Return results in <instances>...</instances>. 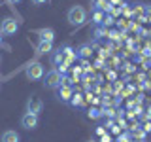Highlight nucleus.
I'll return each instance as SVG.
<instances>
[{"label": "nucleus", "mask_w": 151, "mask_h": 142, "mask_svg": "<svg viewBox=\"0 0 151 142\" xmlns=\"http://www.w3.org/2000/svg\"><path fill=\"white\" fill-rule=\"evenodd\" d=\"M104 17H106V15H104V12H100V9H94L91 19H93L94 25H102V23H104Z\"/></svg>", "instance_id": "nucleus-13"}, {"label": "nucleus", "mask_w": 151, "mask_h": 142, "mask_svg": "<svg viewBox=\"0 0 151 142\" xmlns=\"http://www.w3.org/2000/svg\"><path fill=\"white\" fill-rule=\"evenodd\" d=\"M102 2H106V0H91L93 6H98V4H102Z\"/></svg>", "instance_id": "nucleus-24"}, {"label": "nucleus", "mask_w": 151, "mask_h": 142, "mask_svg": "<svg viewBox=\"0 0 151 142\" xmlns=\"http://www.w3.org/2000/svg\"><path fill=\"white\" fill-rule=\"evenodd\" d=\"M72 106H83V97L81 95H78V93H74V97H72Z\"/></svg>", "instance_id": "nucleus-16"}, {"label": "nucleus", "mask_w": 151, "mask_h": 142, "mask_svg": "<svg viewBox=\"0 0 151 142\" xmlns=\"http://www.w3.org/2000/svg\"><path fill=\"white\" fill-rule=\"evenodd\" d=\"M38 36H40V42H51V44H53L55 30L53 28H40V30H38Z\"/></svg>", "instance_id": "nucleus-9"}, {"label": "nucleus", "mask_w": 151, "mask_h": 142, "mask_svg": "<svg viewBox=\"0 0 151 142\" xmlns=\"http://www.w3.org/2000/svg\"><path fill=\"white\" fill-rule=\"evenodd\" d=\"M6 2L9 4V6H15V4H19V2H21V0H6Z\"/></svg>", "instance_id": "nucleus-23"}, {"label": "nucleus", "mask_w": 151, "mask_h": 142, "mask_svg": "<svg viewBox=\"0 0 151 142\" xmlns=\"http://www.w3.org/2000/svg\"><path fill=\"white\" fill-rule=\"evenodd\" d=\"M63 80H64V76L59 72L57 68H53V70H49V72L45 74V82H44V85L47 89H59L60 85H63Z\"/></svg>", "instance_id": "nucleus-2"}, {"label": "nucleus", "mask_w": 151, "mask_h": 142, "mask_svg": "<svg viewBox=\"0 0 151 142\" xmlns=\"http://www.w3.org/2000/svg\"><path fill=\"white\" fill-rule=\"evenodd\" d=\"M144 17L151 21V6H145V15H144Z\"/></svg>", "instance_id": "nucleus-18"}, {"label": "nucleus", "mask_w": 151, "mask_h": 142, "mask_svg": "<svg viewBox=\"0 0 151 142\" xmlns=\"http://www.w3.org/2000/svg\"><path fill=\"white\" fill-rule=\"evenodd\" d=\"M123 2H125V0H110L111 6H119V4H123Z\"/></svg>", "instance_id": "nucleus-19"}, {"label": "nucleus", "mask_w": 151, "mask_h": 142, "mask_svg": "<svg viewBox=\"0 0 151 142\" xmlns=\"http://www.w3.org/2000/svg\"><path fill=\"white\" fill-rule=\"evenodd\" d=\"M19 30V23L15 21L13 17H6V19H2V25H0V32L2 34H15V32Z\"/></svg>", "instance_id": "nucleus-4"}, {"label": "nucleus", "mask_w": 151, "mask_h": 142, "mask_svg": "<svg viewBox=\"0 0 151 142\" xmlns=\"http://www.w3.org/2000/svg\"><path fill=\"white\" fill-rule=\"evenodd\" d=\"M38 123H40V120H38L36 114H30V112L23 114V117H21V125L25 127V129L32 131V129H36V127H38Z\"/></svg>", "instance_id": "nucleus-6"}, {"label": "nucleus", "mask_w": 151, "mask_h": 142, "mask_svg": "<svg viewBox=\"0 0 151 142\" xmlns=\"http://www.w3.org/2000/svg\"><path fill=\"white\" fill-rule=\"evenodd\" d=\"M79 74H83V68H79V66L74 68V76H79Z\"/></svg>", "instance_id": "nucleus-20"}, {"label": "nucleus", "mask_w": 151, "mask_h": 142, "mask_svg": "<svg viewBox=\"0 0 151 142\" xmlns=\"http://www.w3.org/2000/svg\"><path fill=\"white\" fill-rule=\"evenodd\" d=\"M51 63H53L55 66H60V64L64 63V61H63V53H60V49H57L55 53H53V57H51Z\"/></svg>", "instance_id": "nucleus-14"}, {"label": "nucleus", "mask_w": 151, "mask_h": 142, "mask_svg": "<svg viewBox=\"0 0 151 142\" xmlns=\"http://www.w3.org/2000/svg\"><path fill=\"white\" fill-rule=\"evenodd\" d=\"M0 34H2V32H0ZM0 47H6V49H9L8 46H4V42H2V36H0Z\"/></svg>", "instance_id": "nucleus-26"}, {"label": "nucleus", "mask_w": 151, "mask_h": 142, "mask_svg": "<svg viewBox=\"0 0 151 142\" xmlns=\"http://www.w3.org/2000/svg\"><path fill=\"white\" fill-rule=\"evenodd\" d=\"M144 131H145V133H149V131H151V121H147V123L144 125Z\"/></svg>", "instance_id": "nucleus-21"}, {"label": "nucleus", "mask_w": 151, "mask_h": 142, "mask_svg": "<svg viewBox=\"0 0 151 142\" xmlns=\"http://www.w3.org/2000/svg\"><path fill=\"white\" fill-rule=\"evenodd\" d=\"M100 116H102V112H100V110H96V108L89 110V117H93V120H98Z\"/></svg>", "instance_id": "nucleus-17"}, {"label": "nucleus", "mask_w": 151, "mask_h": 142, "mask_svg": "<svg viewBox=\"0 0 151 142\" xmlns=\"http://www.w3.org/2000/svg\"><path fill=\"white\" fill-rule=\"evenodd\" d=\"M100 142H110V136H108V135H102V138H100Z\"/></svg>", "instance_id": "nucleus-25"}, {"label": "nucleus", "mask_w": 151, "mask_h": 142, "mask_svg": "<svg viewBox=\"0 0 151 142\" xmlns=\"http://www.w3.org/2000/svg\"><path fill=\"white\" fill-rule=\"evenodd\" d=\"M42 110H44V102H42V99L38 97V95H32V97L27 101V112L40 116V112H42Z\"/></svg>", "instance_id": "nucleus-5"}, {"label": "nucleus", "mask_w": 151, "mask_h": 142, "mask_svg": "<svg viewBox=\"0 0 151 142\" xmlns=\"http://www.w3.org/2000/svg\"><path fill=\"white\" fill-rule=\"evenodd\" d=\"M25 76L28 80H42L44 78V64L34 61V63H28L25 68Z\"/></svg>", "instance_id": "nucleus-3"}, {"label": "nucleus", "mask_w": 151, "mask_h": 142, "mask_svg": "<svg viewBox=\"0 0 151 142\" xmlns=\"http://www.w3.org/2000/svg\"><path fill=\"white\" fill-rule=\"evenodd\" d=\"M0 142H19V133L12 131V129H9V131H4Z\"/></svg>", "instance_id": "nucleus-10"}, {"label": "nucleus", "mask_w": 151, "mask_h": 142, "mask_svg": "<svg viewBox=\"0 0 151 142\" xmlns=\"http://www.w3.org/2000/svg\"><path fill=\"white\" fill-rule=\"evenodd\" d=\"M132 13H134V15L144 17V15H145V4H134V8H132Z\"/></svg>", "instance_id": "nucleus-15"}, {"label": "nucleus", "mask_w": 151, "mask_h": 142, "mask_svg": "<svg viewBox=\"0 0 151 142\" xmlns=\"http://www.w3.org/2000/svg\"><path fill=\"white\" fill-rule=\"evenodd\" d=\"M89 142H94V140H89Z\"/></svg>", "instance_id": "nucleus-29"}, {"label": "nucleus", "mask_w": 151, "mask_h": 142, "mask_svg": "<svg viewBox=\"0 0 151 142\" xmlns=\"http://www.w3.org/2000/svg\"><path fill=\"white\" fill-rule=\"evenodd\" d=\"M66 19H68V23L70 25H74V27H79V25H83L85 21H87V12H85V8L83 6H72L66 12Z\"/></svg>", "instance_id": "nucleus-1"}, {"label": "nucleus", "mask_w": 151, "mask_h": 142, "mask_svg": "<svg viewBox=\"0 0 151 142\" xmlns=\"http://www.w3.org/2000/svg\"><path fill=\"white\" fill-rule=\"evenodd\" d=\"M51 47H53V44H51V42H38V46H36V53H38V55L49 53Z\"/></svg>", "instance_id": "nucleus-12"}, {"label": "nucleus", "mask_w": 151, "mask_h": 142, "mask_svg": "<svg viewBox=\"0 0 151 142\" xmlns=\"http://www.w3.org/2000/svg\"><path fill=\"white\" fill-rule=\"evenodd\" d=\"M149 114H145V120H147V121H151V110H147Z\"/></svg>", "instance_id": "nucleus-27"}, {"label": "nucleus", "mask_w": 151, "mask_h": 142, "mask_svg": "<svg viewBox=\"0 0 151 142\" xmlns=\"http://www.w3.org/2000/svg\"><path fill=\"white\" fill-rule=\"evenodd\" d=\"M57 97H59L63 102H70V101H72V97H74V89H72V85L63 83V85L59 87V93H57Z\"/></svg>", "instance_id": "nucleus-7"}, {"label": "nucleus", "mask_w": 151, "mask_h": 142, "mask_svg": "<svg viewBox=\"0 0 151 142\" xmlns=\"http://www.w3.org/2000/svg\"><path fill=\"white\" fill-rule=\"evenodd\" d=\"M91 53H93L91 44H83V46L78 47V57H81V59H87V57H91Z\"/></svg>", "instance_id": "nucleus-11"}, {"label": "nucleus", "mask_w": 151, "mask_h": 142, "mask_svg": "<svg viewBox=\"0 0 151 142\" xmlns=\"http://www.w3.org/2000/svg\"><path fill=\"white\" fill-rule=\"evenodd\" d=\"M60 53H63V61H64L66 64H72V61L76 59V57H78V53H76V51H74L70 46L60 47Z\"/></svg>", "instance_id": "nucleus-8"}, {"label": "nucleus", "mask_w": 151, "mask_h": 142, "mask_svg": "<svg viewBox=\"0 0 151 142\" xmlns=\"http://www.w3.org/2000/svg\"><path fill=\"white\" fill-rule=\"evenodd\" d=\"M0 63H2V57H0Z\"/></svg>", "instance_id": "nucleus-28"}, {"label": "nucleus", "mask_w": 151, "mask_h": 142, "mask_svg": "<svg viewBox=\"0 0 151 142\" xmlns=\"http://www.w3.org/2000/svg\"><path fill=\"white\" fill-rule=\"evenodd\" d=\"M32 2H34L36 6H40V4H45V2H49V0H32Z\"/></svg>", "instance_id": "nucleus-22"}]
</instances>
